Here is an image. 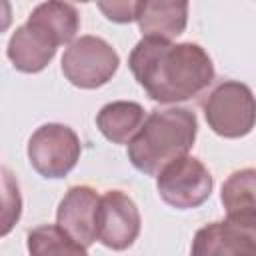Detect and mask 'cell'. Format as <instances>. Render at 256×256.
Wrapping results in <instances>:
<instances>
[{
    "mask_svg": "<svg viewBox=\"0 0 256 256\" xmlns=\"http://www.w3.org/2000/svg\"><path fill=\"white\" fill-rule=\"evenodd\" d=\"M98 206L100 194L92 186H72L58 204L56 226L80 246L88 248L98 240Z\"/></svg>",
    "mask_w": 256,
    "mask_h": 256,
    "instance_id": "ba28073f",
    "label": "cell"
},
{
    "mask_svg": "<svg viewBox=\"0 0 256 256\" xmlns=\"http://www.w3.org/2000/svg\"><path fill=\"white\" fill-rule=\"evenodd\" d=\"M214 188L210 170L194 156H182L166 164L156 176V190L160 198L178 210L202 206Z\"/></svg>",
    "mask_w": 256,
    "mask_h": 256,
    "instance_id": "8992f818",
    "label": "cell"
},
{
    "mask_svg": "<svg viewBox=\"0 0 256 256\" xmlns=\"http://www.w3.org/2000/svg\"><path fill=\"white\" fill-rule=\"evenodd\" d=\"M58 46L60 44L48 30L32 20H26L12 32L6 46V56L18 72L36 74L52 62Z\"/></svg>",
    "mask_w": 256,
    "mask_h": 256,
    "instance_id": "30bf717a",
    "label": "cell"
},
{
    "mask_svg": "<svg viewBox=\"0 0 256 256\" xmlns=\"http://www.w3.org/2000/svg\"><path fill=\"white\" fill-rule=\"evenodd\" d=\"M60 66L72 86L94 90L112 80L120 66V56L104 38L80 36L68 44Z\"/></svg>",
    "mask_w": 256,
    "mask_h": 256,
    "instance_id": "3957f363",
    "label": "cell"
},
{
    "mask_svg": "<svg viewBox=\"0 0 256 256\" xmlns=\"http://www.w3.org/2000/svg\"><path fill=\"white\" fill-rule=\"evenodd\" d=\"M144 108L132 100H114L100 108L96 126L112 144H128L144 122Z\"/></svg>",
    "mask_w": 256,
    "mask_h": 256,
    "instance_id": "4fadbf2b",
    "label": "cell"
},
{
    "mask_svg": "<svg viewBox=\"0 0 256 256\" xmlns=\"http://www.w3.org/2000/svg\"><path fill=\"white\" fill-rule=\"evenodd\" d=\"M128 68L146 96L160 104L190 100L214 80L212 58L194 42L142 38L128 56Z\"/></svg>",
    "mask_w": 256,
    "mask_h": 256,
    "instance_id": "6da1fadb",
    "label": "cell"
},
{
    "mask_svg": "<svg viewBox=\"0 0 256 256\" xmlns=\"http://www.w3.org/2000/svg\"><path fill=\"white\" fill-rule=\"evenodd\" d=\"M80 138L78 134L58 122L42 124L34 130L28 140V160L30 166L42 178H64L80 160Z\"/></svg>",
    "mask_w": 256,
    "mask_h": 256,
    "instance_id": "5b68a950",
    "label": "cell"
},
{
    "mask_svg": "<svg viewBox=\"0 0 256 256\" xmlns=\"http://www.w3.org/2000/svg\"><path fill=\"white\" fill-rule=\"evenodd\" d=\"M30 256H88L86 248L72 240L56 224H42L28 232L26 238Z\"/></svg>",
    "mask_w": 256,
    "mask_h": 256,
    "instance_id": "9a60e30c",
    "label": "cell"
},
{
    "mask_svg": "<svg viewBox=\"0 0 256 256\" xmlns=\"http://www.w3.org/2000/svg\"><path fill=\"white\" fill-rule=\"evenodd\" d=\"M100 12L116 24H128L136 16V6L138 2H98L96 4Z\"/></svg>",
    "mask_w": 256,
    "mask_h": 256,
    "instance_id": "e0dca14e",
    "label": "cell"
},
{
    "mask_svg": "<svg viewBox=\"0 0 256 256\" xmlns=\"http://www.w3.org/2000/svg\"><path fill=\"white\" fill-rule=\"evenodd\" d=\"M28 20L48 30L60 46L70 44L80 28V14L70 2H42L30 12Z\"/></svg>",
    "mask_w": 256,
    "mask_h": 256,
    "instance_id": "5bb4252c",
    "label": "cell"
},
{
    "mask_svg": "<svg viewBox=\"0 0 256 256\" xmlns=\"http://www.w3.org/2000/svg\"><path fill=\"white\" fill-rule=\"evenodd\" d=\"M208 128L222 138H242L254 128L252 90L238 80L220 82L202 102Z\"/></svg>",
    "mask_w": 256,
    "mask_h": 256,
    "instance_id": "277c9868",
    "label": "cell"
},
{
    "mask_svg": "<svg viewBox=\"0 0 256 256\" xmlns=\"http://www.w3.org/2000/svg\"><path fill=\"white\" fill-rule=\"evenodd\" d=\"M196 134L198 120L192 110L178 106L164 110L156 108L144 118L140 130L126 144L128 160L138 172L158 176L166 164L188 156Z\"/></svg>",
    "mask_w": 256,
    "mask_h": 256,
    "instance_id": "7a4b0ae2",
    "label": "cell"
},
{
    "mask_svg": "<svg viewBox=\"0 0 256 256\" xmlns=\"http://www.w3.org/2000/svg\"><path fill=\"white\" fill-rule=\"evenodd\" d=\"M256 172L254 168H242L232 172L220 192V200L226 208V220L244 226H256Z\"/></svg>",
    "mask_w": 256,
    "mask_h": 256,
    "instance_id": "7c38bea8",
    "label": "cell"
},
{
    "mask_svg": "<svg viewBox=\"0 0 256 256\" xmlns=\"http://www.w3.org/2000/svg\"><path fill=\"white\" fill-rule=\"evenodd\" d=\"M22 214L20 186L12 170L0 168V238L8 236Z\"/></svg>",
    "mask_w": 256,
    "mask_h": 256,
    "instance_id": "2e32d148",
    "label": "cell"
},
{
    "mask_svg": "<svg viewBox=\"0 0 256 256\" xmlns=\"http://www.w3.org/2000/svg\"><path fill=\"white\" fill-rule=\"evenodd\" d=\"M142 218L134 200L122 190H108L98 206V242L114 252L130 248L140 234Z\"/></svg>",
    "mask_w": 256,
    "mask_h": 256,
    "instance_id": "52a82bcc",
    "label": "cell"
},
{
    "mask_svg": "<svg viewBox=\"0 0 256 256\" xmlns=\"http://www.w3.org/2000/svg\"><path fill=\"white\" fill-rule=\"evenodd\" d=\"M190 256H256V226L210 222L194 234Z\"/></svg>",
    "mask_w": 256,
    "mask_h": 256,
    "instance_id": "9c48e42d",
    "label": "cell"
},
{
    "mask_svg": "<svg viewBox=\"0 0 256 256\" xmlns=\"http://www.w3.org/2000/svg\"><path fill=\"white\" fill-rule=\"evenodd\" d=\"M12 24V6L6 0H0V34L6 32Z\"/></svg>",
    "mask_w": 256,
    "mask_h": 256,
    "instance_id": "ac0fdd59",
    "label": "cell"
},
{
    "mask_svg": "<svg viewBox=\"0 0 256 256\" xmlns=\"http://www.w3.org/2000/svg\"><path fill=\"white\" fill-rule=\"evenodd\" d=\"M138 28L142 38H158L172 42L186 30L188 2L176 0H142L136 6Z\"/></svg>",
    "mask_w": 256,
    "mask_h": 256,
    "instance_id": "8fae6325",
    "label": "cell"
}]
</instances>
